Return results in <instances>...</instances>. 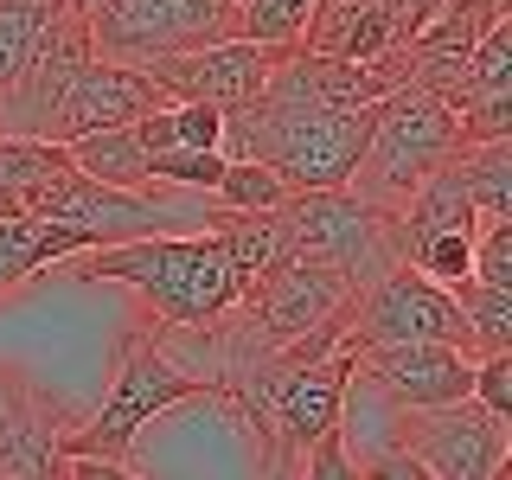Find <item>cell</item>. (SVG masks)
<instances>
[{"label": "cell", "instance_id": "6da1fadb", "mask_svg": "<svg viewBox=\"0 0 512 480\" xmlns=\"http://www.w3.org/2000/svg\"><path fill=\"white\" fill-rule=\"evenodd\" d=\"M77 282H122L128 295H141L160 327H205V320L231 314L237 276L212 244V231H173V237H128V244H103L71 256Z\"/></svg>", "mask_w": 512, "mask_h": 480}, {"label": "cell", "instance_id": "7a4b0ae2", "mask_svg": "<svg viewBox=\"0 0 512 480\" xmlns=\"http://www.w3.org/2000/svg\"><path fill=\"white\" fill-rule=\"evenodd\" d=\"M372 109H288V103H244L224 116V160H263L295 192L346 186L372 141Z\"/></svg>", "mask_w": 512, "mask_h": 480}, {"label": "cell", "instance_id": "3957f363", "mask_svg": "<svg viewBox=\"0 0 512 480\" xmlns=\"http://www.w3.org/2000/svg\"><path fill=\"white\" fill-rule=\"evenodd\" d=\"M276 218L288 231V250L314 256V263H333L352 288H372L378 276H391L404 263V218L359 199V192H346V186L288 192L276 205Z\"/></svg>", "mask_w": 512, "mask_h": 480}, {"label": "cell", "instance_id": "277c9868", "mask_svg": "<svg viewBox=\"0 0 512 480\" xmlns=\"http://www.w3.org/2000/svg\"><path fill=\"white\" fill-rule=\"evenodd\" d=\"M461 148V128H455V109H442L436 96L423 90H391L372 116V141H365L359 167H352L346 192L384 205V212H404L410 192L442 167L448 154Z\"/></svg>", "mask_w": 512, "mask_h": 480}, {"label": "cell", "instance_id": "5b68a950", "mask_svg": "<svg viewBox=\"0 0 512 480\" xmlns=\"http://www.w3.org/2000/svg\"><path fill=\"white\" fill-rule=\"evenodd\" d=\"M352 301H359V288L333 263L288 256L282 269H269V276L237 301V314L282 352V365H308V359H320V352H333L346 340Z\"/></svg>", "mask_w": 512, "mask_h": 480}, {"label": "cell", "instance_id": "8992f818", "mask_svg": "<svg viewBox=\"0 0 512 480\" xmlns=\"http://www.w3.org/2000/svg\"><path fill=\"white\" fill-rule=\"evenodd\" d=\"M186 397H205V391L160 352L154 333H135V340L122 346V365H116L109 397L96 404L90 423L64 429L58 455L64 461H128V448H135L141 429H148L154 416H167L173 404H186Z\"/></svg>", "mask_w": 512, "mask_h": 480}, {"label": "cell", "instance_id": "52a82bcc", "mask_svg": "<svg viewBox=\"0 0 512 480\" xmlns=\"http://www.w3.org/2000/svg\"><path fill=\"white\" fill-rule=\"evenodd\" d=\"M218 39H237L231 0H103L90 13V52L135 71Z\"/></svg>", "mask_w": 512, "mask_h": 480}, {"label": "cell", "instance_id": "ba28073f", "mask_svg": "<svg viewBox=\"0 0 512 480\" xmlns=\"http://www.w3.org/2000/svg\"><path fill=\"white\" fill-rule=\"evenodd\" d=\"M352 365H359V346L340 340L320 359L276 372V391H269V468L276 474H288L301 461V448H314L320 436H333L346 423Z\"/></svg>", "mask_w": 512, "mask_h": 480}, {"label": "cell", "instance_id": "9c48e42d", "mask_svg": "<svg viewBox=\"0 0 512 480\" xmlns=\"http://www.w3.org/2000/svg\"><path fill=\"white\" fill-rule=\"evenodd\" d=\"M384 416H391L384 442L410 448L436 480H493V468L512 455V423L480 410L474 397L442 410H384Z\"/></svg>", "mask_w": 512, "mask_h": 480}, {"label": "cell", "instance_id": "30bf717a", "mask_svg": "<svg viewBox=\"0 0 512 480\" xmlns=\"http://www.w3.org/2000/svg\"><path fill=\"white\" fill-rule=\"evenodd\" d=\"M346 340L352 346H391V340H436V346H455L461 359H474V340H468V320L448 301L442 282L416 276L410 263H397L391 276H378L372 288H359L352 301V320H346Z\"/></svg>", "mask_w": 512, "mask_h": 480}, {"label": "cell", "instance_id": "8fae6325", "mask_svg": "<svg viewBox=\"0 0 512 480\" xmlns=\"http://www.w3.org/2000/svg\"><path fill=\"white\" fill-rule=\"evenodd\" d=\"M90 20L77 13H58L52 26L39 32L32 58L20 64L7 90H0V135H20V141H58V116H64V96L84 77L90 64Z\"/></svg>", "mask_w": 512, "mask_h": 480}, {"label": "cell", "instance_id": "7c38bea8", "mask_svg": "<svg viewBox=\"0 0 512 480\" xmlns=\"http://www.w3.org/2000/svg\"><path fill=\"white\" fill-rule=\"evenodd\" d=\"M352 378L372 397H384V410H442L468 397L474 359L436 340H391V346H359Z\"/></svg>", "mask_w": 512, "mask_h": 480}, {"label": "cell", "instance_id": "4fadbf2b", "mask_svg": "<svg viewBox=\"0 0 512 480\" xmlns=\"http://www.w3.org/2000/svg\"><path fill=\"white\" fill-rule=\"evenodd\" d=\"M269 64H276L269 45L218 39V45H199V52L148 64V77H154V90L167 96V103H212L218 116H231V109H244V103L263 96Z\"/></svg>", "mask_w": 512, "mask_h": 480}, {"label": "cell", "instance_id": "5bb4252c", "mask_svg": "<svg viewBox=\"0 0 512 480\" xmlns=\"http://www.w3.org/2000/svg\"><path fill=\"white\" fill-rule=\"evenodd\" d=\"M391 96L378 64H346V58H320L308 45H282L269 64L263 103H288V109H372Z\"/></svg>", "mask_w": 512, "mask_h": 480}, {"label": "cell", "instance_id": "9a60e30c", "mask_svg": "<svg viewBox=\"0 0 512 480\" xmlns=\"http://www.w3.org/2000/svg\"><path fill=\"white\" fill-rule=\"evenodd\" d=\"M167 96L154 90L148 71H135V64H116V58H90L84 77L71 84L64 96V116H58V148L77 135H90V128H128L141 122L148 109H160Z\"/></svg>", "mask_w": 512, "mask_h": 480}, {"label": "cell", "instance_id": "2e32d148", "mask_svg": "<svg viewBox=\"0 0 512 480\" xmlns=\"http://www.w3.org/2000/svg\"><path fill=\"white\" fill-rule=\"evenodd\" d=\"M84 250H103L84 224H52V218H0V301L39 282L45 269L71 263Z\"/></svg>", "mask_w": 512, "mask_h": 480}, {"label": "cell", "instance_id": "e0dca14e", "mask_svg": "<svg viewBox=\"0 0 512 480\" xmlns=\"http://www.w3.org/2000/svg\"><path fill=\"white\" fill-rule=\"evenodd\" d=\"M199 231H212V244L224 250V263H231V276H237V295H250L269 269H282L288 256H295L276 212H218V205H205Z\"/></svg>", "mask_w": 512, "mask_h": 480}, {"label": "cell", "instance_id": "ac0fdd59", "mask_svg": "<svg viewBox=\"0 0 512 480\" xmlns=\"http://www.w3.org/2000/svg\"><path fill=\"white\" fill-rule=\"evenodd\" d=\"M301 45L320 58H346V64H378L397 52V26L384 20L378 0H340V7H320Z\"/></svg>", "mask_w": 512, "mask_h": 480}, {"label": "cell", "instance_id": "d6986e66", "mask_svg": "<svg viewBox=\"0 0 512 480\" xmlns=\"http://www.w3.org/2000/svg\"><path fill=\"white\" fill-rule=\"evenodd\" d=\"M64 160L96 186H148V148H141L135 122L128 128H90V135L64 141Z\"/></svg>", "mask_w": 512, "mask_h": 480}, {"label": "cell", "instance_id": "ffe728a7", "mask_svg": "<svg viewBox=\"0 0 512 480\" xmlns=\"http://www.w3.org/2000/svg\"><path fill=\"white\" fill-rule=\"evenodd\" d=\"M480 218H512V141H461L442 160Z\"/></svg>", "mask_w": 512, "mask_h": 480}, {"label": "cell", "instance_id": "44dd1931", "mask_svg": "<svg viewBox=\"0 0 512 480\" xmlns=\"http://www.w3.org/2000/svg\"><path fill=\"white\" fill-rule=\"evenodd\" d=\"M58 436H64V423L52 416V404L20 416V423L7 429V442H0V480H64Z\"/></svg>", "mask_w": 512, "mask_h": 480}, {"label": "cell", "instance_id": "7402d4cb", "mask_svg": "<svg viewBox=\"0 0 512 480\" xmlns=\"http://www.w3.org/2000/svg\"><path fill=\"white\" fill-rule=\"evenodd\" d=\"M448 301L461 308L468 320V340H474V359H487V352H512V288H487V282H455L448 288Z\"/></svg>", "mask_w": 512, "mask_h": 480}, {"label": "cell", "instance_id": "603a6c76", "mask_svg": "<svg viewBox=\"0 0 512 480\" xmlns=\"http://www.w3.org/2000/svg\"><path fill=\"white\" fill-rule=\"evenodd\" d=\"M288 192L295 186H288L276 167H263V160H224V173L212 186V205L218 212H276Z\"/></svg>", "mask_w": 512, "mask_h": 480}, {"label": "cell", "instance_id": "cb8c5ba5", "mask_svg": "<svg viewBox=\"0 0 512 480\" xmlns=\"http://www.w3.org/2000/svg\"><path fill=\"white\" fill-rule=\"evenodd\" d=\"M64 13V0H0V90L20 77V64L32 58L39 32Z\"/></svg>", "mask_w": 512, "mask_h": 480}, {"label": "cell", "instance_id": "d4e9b609", "mask_svg": "<svg viewBox=\"0 0 512 480\" xmlns=\"http://www.w3.org/2000/svg\"><path fill=\"white\" fill-rule=\"evenodd\" d=\"M231 20H237V39L282 52V45H301V32L314 20V0H237Z\"/></svg>", "mask_w": 512, "mask_h": 480}, {"label": "cell", "instance_id": "484cf974", "mask_svg": "<svg viewBox=\"0 0 512 480\" xmlns=\"http://www.w3.org/2000/svg\"><path fill=\"white\" fill-rule=\"evenodd\" d=\"M218 173H224V148H160V154H148V186L205 192L212 199Z\"/></svg>", "mask_w": 512, "mask_h": 480}, {"label": "cell", "instance_id": "4316f807", "mask_svg": "<svg viewBox=\"0 0 512 480\" xmlns=\"http://www.w3.org/2000/svg\"><path fill=\"white\" fill-rule=\"evenodd\" d=\"M474 282L512 288V218H480L474 224Z\"/></svg>", "mask_w": 512, "mask_h": 480}, {"label": "cell", "instance_id": "83f0119b", "mask_svg": "<svg viewBox=\"0 0 512 480\" xmlns=\"http://www.w3.org/2000/svg\"><path fill=\"white\" fill-rule=\"evenodd\" d=\"M468 397L480 410H493L500 423H512V352H487V359H474Z\"/></svg>", "mask_w": 512, "mask_h": 480}, {"label": "cell", "instance_id": "f1b7e54d", "mask_svg": "<svg viewBox=\"0 0 512 480\" xmlns=\"http://www.w3.org/2000/svg\"><path fill=\"white\" fill-rule=\"evenodd\" d=\"M167 128L173 148H218L224 141V116L212 103H167Z\"/></svg>", "mask_w": 512, "mask_h": 480}, {"label": "cell", "instance_id": "f546056e", "mask_svg": "<svg viewBox=\"0 0 512 480\" xmlns=\"http://www.w3.org/2000/svg\"><path fill=\"white\" fill-rule=\"evenodd\" d=\"M352 468H359V480H436L423 461L410 455V448H397V442L359 448V455H352Z\"/></svg>", "mask_w": 512, "mask_h": 480}, {"label": "cell", "instance_id": "4dcf8cb0", "mask_svg": "<svg viewBox=\"0 0 512 480\" xmlns=\"http://www.w3.org/2000/svg\"><path fill=\"white\" fill-rule=\"evenodd\" d=\"M295 480H359V468H352V448H346L340 429H333V436H320L314 448H301V474Z\"/></svg>", "mask_w": 512, "mask_h": 480}, {"label": "cell", "instance_id": "1f68e13d", "mask_svg": "<svg viewBox=\"0 0 512 480\" xmlns=\"http://www.w3.org/2000/svg\"><path fill=\"white\" fill-rule=\"evenodd\" d=\"M45 404V397L39 391H32V384L26 378H13V372H0V442H7V429L13 423H20V416H32V410H39Z\"/></svg>", "mask_w": 512, "mask_h": 480}, {"label": "cell", "instance_id": "d6a6232c", "mask_svg": "<svg viewBox=\"0 0 512 480\" xmlns=\"http://www.w3.org/2000/svg\"><path fill=\"white\" fill-rule=\"evenodd\" d=\"M378 7H384V20L397 26V45H404V39H416V26H423L442 0H378Z\"/></svg>", "mask_w": 512, "mask_h": 480}, {"label": "cell", "instance_id": "836d02e7", "mask_svg": "<svg viewBox=\"0 0 512 480\" xmlns=\"http://www.w3.org/2000/svg\"><path fill=\"white\" fill-rule=\"evenodd\" d=\"M64 480H141L128 461H64Z\"/></svg>", "mask_w": 512, "mask_h": 480}, {"label": "cell", "instance_id": "e575fe53", "mask_svg": "<svg viewBox=\"0 0 512 480\" xmlns=\"http://www.w3.org/2000/svg\"><path fill=\"white\" fill-rule=\"evenodd\" d=\"M96 7H103V0H64V13H77V20H90Z\"/></svg>", "mask_w": 512, "mask_h": 480}, {"label": "cell", "instance_id": "d590c367", "mask_svg": "<svg viewBox=\"0 0 512 480\" xmlns=\"http://www.w3.org/2000/svg\"><path fill=\"white\" fill-rule=\"evenodd\" d=\"M500 7H506V13H512V0H500Z\"/></svg>", "mask_w": 512, "mask_h": 480}, {"label": "cell", "instance_id": "8d00e7d4", "mask_svg": "<svg viewBox=\"0 0 512 480\" xmlns=\"http://www.w3.org/2000/svg\"><path fill=\"white\" fill-rule=\"evenodd\" d=\"M231 13H237V0H231Z\"/></svg>", "mask_w": 512, "mask_h": 480}]
</instances>
